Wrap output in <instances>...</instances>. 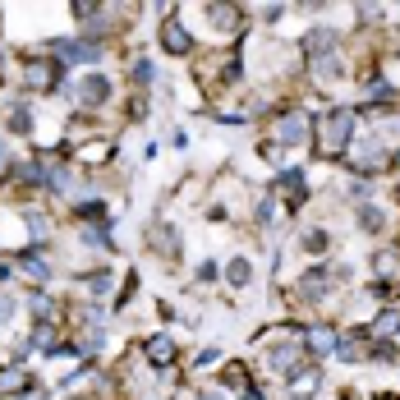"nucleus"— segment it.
I'll return each mask as SVG.
<instances>
[{
    "label": "nucleus",
    "mask_w": 400,
    "mask_h": 400,
    "mask_svg": "<svg viewBox=\"0 0 400 400\" xmlns=\"http://www.w3.org/2000/svg\"><path fill=\"white\" fill-rule=\"evenodd\" d=\"M350 129H355V115L332 111V120H327V152H341V147L350 143Z\"/></svg>",
    "instance_id": "obj_1"
},
{
    "label": "nucleus",
    "mask_w": 400,
    "mask_h": 400,
    "mask_svg": "<svg viewBox=\"0 0 400 400\" xmlns=\"http://www.w3.org/2000/svg\"><path fill=\"white\" fill-rule=\"evenodd\" d=\"M74 97H78V101H88V106H101V101L111 97V83H106L101 74H88V78H83V83L74 88Z\"/></svg>",
    "instance_id": "obj_2"
},
{
    "label": "nucleus",
    "mask_w": 400,
    "mask_h": 400,
    "mask_svg": "<svg viewBox=\"0 0 400 400\" xmlns=\"http://www.w3.org/2000/svg\"><path fill=\"white\" fill-rule=\"evenodd\" d=\"M60 60H101V46L97 42H51Z\"/></svg>",
    "instance_id": "obj_3"
},
{
    "label": "nucleus",
    "mask_w": 400,
    "mask_h": 400,
    "mask_svg": "<svg viewBox=\"0 0 400 400\" xmlns=\"http://www.w3.org/2000/svg\"><path fill=\"white\" fill-rule=\"evenodd\" d=\"M304 51H309V60H318L323 65L327 56L336 51V33H327V28H318V33H309V42H304Z\"/></svg>",
    "instance_id": "obj_4"
},
{
    "label": "nucleus",
    "mask_w": 400,
    "mask_h": 400,
    "mask_svg": "<svg viewBox=\"0 0 400 400\" xmlns=\"http://www.w3.org/2000/svg\"><path fill=\"white\" fill-rule=\"evenodd\" d=\"M161 42H166V51H189V33H184V28H179V19H166L161 23Z\"/></svg>",
    "instance_id": "obj_5"
},
{
    "label": "nucleus",
    "mask_w": 400,
    "mask_h": 400,
    "mask_svg": "<svg viewBox=\"0 0 400 400\" xmlns=\"http://www.w3.org/2000/svg\"><path fill=\"white\" fill-rule=\"evenodd\" d=\"M276 133H281V143H304V138H309V120H304V115H286Z\"/></svg>",
    "instance_id": "obj_6"
},
{
    "label": "nucleus",
    "mask_w": 400,
    "mask_h": 400,
    "mask_svg": "<svg viewBox=\"0 0 400 400\" xmlns=\"http://www.w3.org/2000/svg\"><path fill=\"white\" fill-rule=\"evenodd\" d=\"M147 359H152L156 368H166L170 359H175V341H170V336H152V341H147Z\"/></svg>",
    "instance_id": "obj_7"
},
{
    "label": "nucleus",
    "mask_w": 400,
    "mask_h": 400,
    "mask_svg": "<svg viewBox=\"0 0 400 400\" xmlns=\"http://www.w3.org/2000/svg\"><path fill=\"white\" fill-rule=\"evenodd\" d=\"M318 373L313 368H304V373H290V396H318Z\"/></svg>",
    "instance_id": "obj_8"
},
{
    "label": "nucleus",
    "mask_w": 400,
    "mask_h": 400,
    "mask_svg": "<svg viewBox=\"0 0 400 400\" xmlns=\"http://www.w3.org/2000/svg\"><path fill=\"white\" fill-rule=\"evenodd\" d=\"M327 276H332V267H318V272H309V276L299 281V290L309 295V299H323L327 295Z\"/></svg>",
    "instance_id": "obj_9"
},
{
    "label": "nucleus",
    "mask_w": 400,
    "mask_h": 400,
    "mask_svg": "<svg viewBox=\"0 0 400 400\" xmlns=\"http://www.w3.org/2000/svg\"><path fill=\"white\" fill-rule=\"evenodd\" d=\"M281 189H286V198H295V202L309 198V193H304V175H299V170H286V175H281Z\"/></svg>",
    "instance_id": "obj_10"
},
{
    "label": "nucleus",
    "mask_w": 400,
    "mask_h": 400,
    "mask_svg": "<svg viewBox=\"0 0 400 400\" xmlns=\"http://www.w3.org/2000/svg\"><path fill=\"white\" fill-rule=\"evenodd\" d=\"M225 281H230V286H249V281H253V272H249L244 258H235V262L225 267Z\"/></svg>",
    "instance_id": "obj_11"
},
{
    "label": "nucleus",
    "mask_w": 400,
    "mask_h": 400,
    "mask_svg": "<svg viewBox=\"0 0 400 400\" xmlns=\"http://www.w3.org/2000/svg\"><path fill=\"white\" fill-rule=\"evenodd\" d=\"M28 387V373H23V368H5V373H0V391H23Z\"/></svg>",
    "instance_id": "obj_12"
},
{
    "label": "nucleus",
    "mask_w": 400,
    "mask_h": 400,
    "mask_svg": "<svg viewBox=\"0 0 400 400\" xmlns=\"http://www.w3.org/2000/svg\"><path fill=\"white\" fill-rule=\"evenodd\" d=\"M295 359H299V345H276V350H272V364L276 368H290Z\"/></svg>",
    "instance_id": "obj_13"
},
{
    "label": "nucleus",
    "mask_w": 400,
    "mask_h": 400,
    "mask_svg": "<svg viewBox=\"0 0 400 400\" xmlns=\"http://www.w3.org/2000/svg\"><path fill=\"white\" fill-rule=\"evenodd\" d=\"M400 327V309H391V313H382L378 318V327H373V336H391Z\"/></svg>",
    "instance_id": "obj_14"
},
{
    "label": "nucleus",
    "mask_w": 400,
    "mask_h": 400,
    "mask_svg": "<svg viewBox=\"0 0 400 400\" xmlns=\"http://www.w3.org/2000/svg\"><path fill=\"white\" fill-rule=\"evenodd\" d=\"M359 225H364V230H382V225H387V216H382L378 207H364V212H359Z\"/></svg>",
    "instance_id": "obj_15"
},
{
    "label": "nucleus",
    "mask_w": 400,
    "mask_h": 400,
    "mask_svg": "<svg viewBox=\"0 0 400 400\" xmlns=\"http://www.w3.org/2000/svg\"><path fill=\"white\" fill-rule=\"evenodd\" d=\"M10 129H14V133H28V129H33V115H28V106H14Z\"/></svg>",
    "instance_id": "obj_16"
},
{
    "label": "nucleus",
    "mask_w": 400,
    "mask_h": 400,
    "mask_svg": "<svg viewBox=\"0 0 400 400\" xmlns=\"http://www.w3.org/2000/svg\"><path fill=\"white\" fill-rule=\"evenodd\" d=\"M207 19L216 23V28H230V23H235V10H230V5H212V10H207Z\"/></svg>",
    "instance_id": "obj_17"
},
{
    "label": "nucleus",
    "mask_w": 400,
    "mask_h": 400,
    "mask_svg": "<svg viewBox=\"0 0 400 400\" xmlns=\"http://www.w3.org/2000/svg\"><path fill=\"white\" fill-rule=\"evenodd\" d=\"M313 350H318V355L336 350V336H332V332H313Z\"/></svg>",
    "instance_id": "obj_18"
},
{
    "label": "nucleus",
    "mask_w": 400,
    "mask_h": 400,
    "mask_svg": "<svg viewBox=\"0 0 400 400\" xmlns=\"http://www.w3.org/2000/svg\"><path fill=\"white\" fill-rule=\"evenodd\" d=\"M152 60H138V65H133V83H152Z\"/></svg>",
    "instance_id": "obj_19"
},
{
    "label": "nucleus",
    "mask_w": 400,
    "mask_h": 400,
    "mask_svg": "<svg viewBox=\"0 0 400 400\" xmlns=\"http://www.w3.org/2000/svg\"><path fill=\"white\" fill-rule=\"evenodd\" d=\"M304 249H313V253H323V249H327V235H323V230H309V235H304Z\"/></svg>",
    "instance_id": "obj_20"
},
{
    "label": "nucleus",
    "mask_w": 400,
    "mask_h": 400,
    "mask_svg": "<svg viewBox=\"0 0 400 400\" xmlns=\"http://www.w3.org/2000/svg\"><path fill=\"white\" fill-rule=\"evenodd\" d=\"M106 230H111V225H92L83 239H88V244H111V235H106Z\"/></svg>",
    "instance_id": "obj_21"
},
{
    "label": "nucleus",
    "mask_w": 400,
    "mask_h": 400,
    "mask_svg": "<svg viewBox=\"0 0 400 400\" xmlns=\"http://www.w3.org/2000/svg\"><path fill=\"white\" fill-rule=\"evenodd\" d=\"M28 272H33V276H37V281H46V276H51V267H46V262H42V258H28Z\"/></svg>",
    "instance_id": "obj_22"
},
{
    "label": "nucleus",
    "mask_w": 400,
    "mask_h": 400,
    "mask_svg": "<svg viewBox=\"0 0 400 400\" xmlns=\"http://www.w3.org/2000/svg\"><path fill=\"white\" fill-rule=\"evenodd\" d=\"M10 318H14V299H0V327L10 323Z\"/></svg>",
    "instance_id": "obj_23"
},
{
    "label": "nucleus",
    "mask_w": 400,
    "mask_h": 400,
    "mask_svg": "<svg viewBox=\"0 0 400 400\" xmlns=\"http://www.w3.org/2000/svg\"><path fill=\"white\" fill-rule=\"evenodd\" d=\"M198 400H221V396H216V391H202V396Z\"/></svg>",
    "instance_id": "obj_24"
},
{
    "label": "nucleus",
    "mask_w": 400,
    "mask_h": 400,
    "mask_svg": "<svg viewBox=\"0 0 400 400\" xmlns=\"http://www.w3.org/2000/svg\"><path fill=\"white\" fill-rule=\"evenodd\" d=\"M0 166H5V143H0Z\"/></svg>",
    "instance_id": "obj_25"
}]
</instances>
